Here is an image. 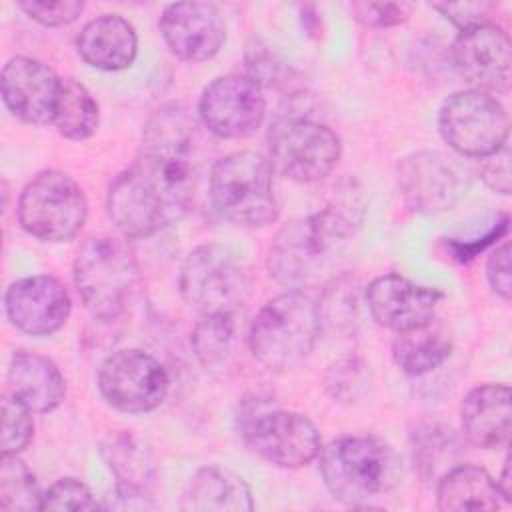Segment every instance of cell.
Here are the masks:
<instances>
[{
    "mask_svg": "<svg viewBox=\"0 0 512 512\" xmlns=\"http://www.w3.org/2000/svg\"><path fill=\"white\" fill-rule=\"evenodd\" d=\"M320 328L318 304L302 290H288L268 300L254 316L248 346L262 366L284 372L310 356Z\"/></svg>",
    "mask_w": 512,
    "mask_h": 512,
    "instance_id": "4",
    "label": "cell"
},
{
    "mask_svg": "<svg viewBox=\"0 0 512 512\" xmlns=\"http://www.w3.org/2000/svg\"><path fill=\"white\" fill-rule=\"evenodd\" d=\"M168 386L164 366L138 348L116 350L98 368V390L120 412L142 414L158 408L168 394Z\"/></svg>",
    "mask_w": 512,
    "mask_h": 512,
    "instance_id": "13",
    "label": "cell"
},
{
    "mask_svg": "<svg viewBox=\"0 0 512 512\" xmlns=\"http://www.w3.org/2000/svg\"><path fill=\"white\" fill-rule=\"evenodd\" d=\"M178 284L182 298L202 314H236L250 288L238 254L214 242L190 250Z\"/></svg>",
    "mask_w": 512,
    "mask_h": 512,
    "instance_id": "9",
    "label": "cell"
},
{
    "mask_svg": "<svg viewBox=\"0 0 512 512\" xmlns=\"http://www.w3.org/2000/svg\"><path fill=\"white\" fill-rule=\"evenodd\" d=\"M100 504L94 500L90 488L72 476L58 478L42 494V510H96Z\"/></svg>",
    "mask_w": 512,
    "mask_h": 512,
    "instance_id": "32",
    "label": "cell"
},
{
    "mask_svg": "<svg viewBox=\"0 0 512 512\" xmlns=\"http://www.w3.org/2000/svg\"><path fill=\"white\" fill-rule=\"evenodd\" d=\"M266 156L242 150L220 158L210 172V200L232 224L260 228L276 222L278 200Z\"/></svg>",
    "mask_w": 512,
    "mask_h": 512,
    "instance_id": "6",
    "label": "cell"
},
{
    "mask_svg": "<svg viewBox=\"0 0 512 512\" xmlns=\"http://www.w3.org/2000/svg\"><path fill=\"white\" fill-rule=\"evenodd\" d=\"M192 352L206 370L222 368L234 344V314H202L190 336Z\"/></svg>",
    "mask_w": 512,
    "mask_h": 512,
    "instance_id": "28",
    "label": "cell"
},
{
    "mask_svg": "<svg viewBox=\"0 0 512 512\" xmlns=\"http://www.w3.org/2000/svg\"><path fill=\"white\" fill-rule=\"evenodd\" d=\"M414 464L424 476H442L456 466L458 444L452 430L440 424L420 426L412 436Z\"/></svg>",
    "mask_w": 512,
    "mask_h": 512,
    "instance_id": "30",
    "label": "cell"
},
{
    "mask_svg": "<svg viewBox=\"0 0 512 512\" xmlns=\"http://www.w3.org/2000/svg\"><path fill=\"white\" fill-rule=\"evenodd\" d=\"M350 10L358 22L370 28H392L410 16V6L404 2H356Z\"/></svg>",
    "mask_w": 512,
    "mask_h": 512,
    "instance_id": "35",
    "label": "cell"
},
{
    "mask_svg": "<svg viewBox=\"0 0 512 512\" xmlns=\"http://www.w3.org/2000/svg\"><path fill=\"white\" fill-rule=\"evenodd\" d=\"M202 124L220 138H246L254 134L266 114L262 88L246 74L214 78L200 96Z\"/></svg>",
    "mask_w": 512,
    "mask_h": 512,
    "instance_id": "14",
    "label": "cell"
},
{
    "mask_svg": "<svg viewBox=\"0 0 512 512\" xmlns=\"http://www.w3.org/2000/svg\"><path fill=\"white\" fill-rule=\"evenodd\" d=\"M32 414V410L10 394L2 400V454H18L30 444L34 436Z\"/></svg>",
    "mask_w": 512,
    "mask_h": 512,
    "instance_id": "31",
    "label": "cell"
},
{
    "mask_svg": "<svg viewBox=\"0 0 512 512\" xmlns=\"http://www.w3.org/2000/svg\"><path fill=\"white\" fill-rule=\"evenodd\" d=\"M404 204L420 214H438L456 206L470 188V170L438 150L404 156L396 172Z\"/></svg>",
    "mask_w": 512,
    "mask_h": 512,
    "instance_id": "12",
    "label": "cell"
},
{
    "mask_svg": "<svg viewBox=\"0 0 512 512\" xmlns=\"http://www.w3.org/2000/svg\"><path fill=\"white\" fill-rule=\"evenodd\" d=\"M480 176L484 184L494 190L496 194L508 196L512 190V176H510V148L504 144L490 156L482 158V168Z\"/></svg>",
    "mask_w": 512,
    "mask_h": 512,
    "instance_id": "37",
    "label": "cell"
},
{
    "mask_svg": "<svg viewBox=\"0 0 512 512\" xmlns=\"http://www.w3.org/2000/svg\"><path fill=\"white\" fill-rule=\"evenodd\" d=\"M362 218L364 202L350 188L326 208L288 222L270 244V276L290 290L320 284L336 268L338 256L344 252Z\"/></svg>",
    "mask_w": 512,
    "mask_h": 512,
    "instance_id": "2",
    "label": "cell"
},
{
    "mask_svg": "<svg viewBox=\"0 0 512 512\" xmlns=\"http://www.w3.org/2000/svg\"><path fill=\"white\" fill-rule=\"evenodd\" d=\"M452 60L460 76L472 88L492 96L506 94L510 90V38L494 22L460 30L452 46Z\"/></svg>",
    "mask_w": 512,
    "mask_h": 512,
    "instance_id": "15",
    "label": "cell"
},
{
    "mask_svg": "<svg viewBox=\"0 0 512 512\" xmlns=\"http://www.w3.org/2000/svg\"><path fill=\"white\" fill-rule=\"evenodd\" d=\"M512 420L510 388L482 384L466 394L460 406V424L466 440L484 450L508 446Z\"/></svg>",
    "mask_w": 512,
    "mask_h": 512,
    "instance_id": "21",
    "label": "cell"
},
{
    "mask_svg": "<svg viewBox=\"0 0 512 512\" xmlns=\"http://www.w3.org/2000/svg\"><path fill=\"white\" fill-rule=\"evenodd\" d=\"M438 508L444 512L496 510L504 496L496 480L478 466L456 464L438 478Z\"/></svg>",
    "mask_w": 512,
    "mask_h": 512,
    "instance_id": "25",
    "label": "cell"
},
{
    "mask_svg": "<svg viewBox=\"0 0 512 512\" xmlns=\"http://www.w3.org/2000/svg\"><path fill=\"white\" fill-rule=\"evenodd\" d=\"M76 50L88 66L116 72L134 62L138 36L134 26L120 14H102L82 26L76 38Z\"/></svg>",
    "mask_w": 512,
    "mask_h": 512,
    "instance_id": "22",
    "label": "cell"
},
{
    "mask_svg": "<svg viewBox=\"0 0 512 512\" xmlns=\"http://www.w3.org/2000/svg\"><path fill=\"white\" fill-rule=\"evenodd\" d=\"M62 78L30 56L10 58L0 74V90L6 108L28 124H48L54 120Z\"/></svg>",
    "mask_w": 512,
    "mask_h": 512,
    "instance_id": "19",
    "label": "cell"
},
{
    "mask_svg": "<svg viewBox=\"0 0 512 512\" xmlns=\"http://www.w3.org/2000/svg\"><path fill=\"white\" fill-rule=\"evenodd\" d=\"M444 142L468 158H486L508 144L510 120L496 96L468 88L448 96L438 112Z\"/></svg>",
    "mask_w": 512,
    "mask_h": 512,
    "instance_id": "11",
    "label": "cell"
},
{
    "mask_svg": "<svg viewBox=\"0 0 512 512\" xmlns=\"http://www.w3.org/2000/svg\"><path fill=\"white\" fill-rule=\"evenodd\" d=\"M0 508L8 512L42 510L36 476L18 454H2L0 460Z\"/></svg>",
    "mask_w": 512,
    "mask_h": 512,
    "instance_id": "29",
    "label": "cell"
},
{
    "mask_svg": "<svg viewBox=\"0 0 512 512\" xmlns=\"http://www.w3.org/2000/svg\"><path fill=\"white\" fill-rule=\"evenodd\" d=\"M342 154L340 136L326 124L302 116H284L270 126L268 162L278 174L312 184L324 180Z\"/></svg>",
    "mask_w": 512,
    "mask_h": 512,
    "instance_id": "10",
    "label": "cell"
},
{
    "mask_svg": "<svg viewBox=\"0 0 512 512\" xmlns=\"http://www.w3.org/2000/svg\"><path fill=\"white\" fill-rule=\"evenodd\" d=\"M438 12H442L452 24H456L460 30L486 24L488 18V4L484 2H464V4H434Z\"/></svg>",
    "mask_w": 512,
    "mask_h": 512,
    "instance_id": "38",
    "label": "cell"
},
{
    "mask_svg": "<svg viewBox=\"0 0 512 512\" xmlns=\"http://www.w3.org/2000/svg\"><path fill=\"white\" fill-rule=\"evenodd\" d=\"M18 8L44 26H66L78 20L84 2L78 0H22Z\"/></svg>",
    "mask_w": 512,
    "mask_h": 512,
    "instance_id": "34",
    "label": "cell"
},
{
    "mask_svg": "<svg viewBox=\"0 0 512 512\" xmlns=\"http://www.w3.org/2000/svg\"><path fill=\"white\" fill-rule=\"evenodd\" d=\"M102 456L116 478L114 500L102 508H154L150 494L156 478V462L150 448L132 434H116L102 446Z\"/></svg>",
    "mask_w": 512,
    "mask_h": 512,
    "instance_id": "20",
    "label": "cell"
},
{
    "mask_svg": "<svg viewBox=\"0 0 512 512\" xmlns=\"http://www.w3.org/2000/svg\"><path fill=\"white\" fill-rule=\"evenodd\" d=\"M16 214L30 236L42 242H68L82 230L88 202L70 174L42 170L22 188Z\"/></svg>",
    "mask_w": 512,
    "mask_h": 512,
    "instance_id": "7",
    "label": "cell"
},
{
    "mask_svg": "<svg viewBox=\"0 0 512 512\" xmlns=\"http://www.w3.org/2000/svg\"><path fill=\"white\" fill-rule=\"evenodd\" d=\"M444 294L436 288L416 284L398 274H384L366 288L370 316L382 328L396 334L420 330L432 324Z\"/></svg>",
    "mask_w": 512,
    "mask_h": 512,
    "instance_id": "16",
    "label": "cell"
},
{
    "mask_svg": "<svg viewBox=\"0 0 512 512\" xmlns=\"http://www.w3.org/2000/svg\"><path fill=\"white\" fill-rule=\"evenodd\" d=\"M72 274L84 308L104 322L124 314L140 282L132 248L110 236L86 240L76 252Z\"/></svg>",
    "mask_w": 512,
    "mask_h": 512,
    "instance_id": "5",
    "label": "cell"
},
{
    "mask_svg": "<svg viewBox=\"0 0 512 512\" xmlns=\"http://www.w3.org/2000/svg\"><path fill=\"white\" fill-rule=\"evenodd\" d=\"M248 78L254 80L260 88H280L288 86L292 80V70L284 64L274 52L266 46H254L246 54Z\"/></svg>",
    "mask_w": 512,
    "mask_h": 512,
    "instance_id": "33",
    "label": "cell"
},
{
    "mask_svg": "<svg viewBox=\"0 0 512 512\" xmlns=\"http://www.w3.org/2000/svg\"><path fill=\"white\" fill-rule=\"evenodd\" d=\"M240 434L252 452L280 468L306 466L322 450L320 432L308 416L258 398L240 410Z\"/></svg>",
    "mask_w": 512,
    "mask_h": 512,
    "instance_id": "8",
    "label": "cell"
},
{
    "mask_svg": "<svg viewBox=\"0 0 512 512\" xmlns=\"http://www.w3.org/2000/svg\"><path fill=\"white\" fill-rule=\"evenodd\" d=\"M10 396L36 414L58 408L66 396V380L60 368L36 352H14L8 366Z\"/></svg>",
    "mask_w": 512,
    "mask_h": 512,
    "instance_id": "23",
    "label": "cell"
},
{
    "mask_svg": "<svg viewBox=\"0 0 512 512\" xmlns=\"http://www.w3.org/2000/svg\"><path fill=\"white\" fill-rule=\"evenodd\" d=\"M196 122L180 104H164L142 128L138 158L108 186L106 208L126 238H146L178 222L194 198Z\"/></svg>",
    "mask_w": 512,
    "mask_h": 512,
    "instance_id": "1",
    "label": "cell"
},
{
    "mask_svg": "<svg viewBox=\"0 0 512 512\" xmlns=\"http://www.w3.org/2000/svg\"><path fill=\"white\" fill-rule=\"evenodd\" d=\"M318 458L326 488L348 506L368 504L402 478L400 456L376 436H340L326 444Z\"/></svg>",
    "mask_w": 512,
    "mask_h": 512,
    "instance_id": "3",
    "label": "cell"
},
{
    "mask_svg": "<svg viewBox=\"0 0 512 512\" xmlns=\"http://www.w3.org/2000/svg\"><path fill=\"white\" fill-rule=\"evenodd\" d=\"M4 308L8 320L20 332L30 336H50L66 324L72 302L58 278L34 274L8 286Z\"/></svg>",
    "mask_w": 512,
    "mask_h": 512,
    "instance_id": "17",
    "label": "cell"
},
{
    "mask_svg": "<svg viewBox=\"0 0 512 512\" xmlns=\"http://www.w3.org/2000/svg\"><path fill=\"white\" fill-rule=\"evenodd\" d=\"M182 508L190 512H248L254 502L242 476L222 466H204L190 478Z\"/></svg>",
    "mask_w": 512,
    "mask_h": 512,
    "instance_id": "24",
    "label": "cell"
},
{
    "mask_svg": "<svg viewBox=\"0 0 512 512\" xmlns=\"http://www.w3.org/2000/svg\"><path fill=\"white\" fill-rule=\"evenodd\" d=\"M160 32L170 52L184 62L214 58L226 40L224 18L210 2L168 4L160 16Z\"/></svg>",
    "mask_w": 512,
    "mask_h": 512,
    "instance_id": "18",
    "label": "cell"
},
{
    "mask_svg": "<svg viewBox=\"0 0 512 512\" xmlns=\"http://www.w3.org/2000/svg\"><path fill=\"white\" fill-rule=\"evenodd\" d=\"M452 352V344L428 326L398 334L392 344V358L396 366L408 376H424L442 366Z\"/></svg>",
    "mask_w": 512,
    "mask_h": 512,
    "instance_id": "27",
    "label": "cell"
},
{
    "mask_svg": "<svg viewBox=\"0 0 512 512\" xmlns=\"http://www.w3.org/2000/svg\"><path fill=\"white\" fill-rule=\"evenodd\" d=\"M100 122V112L90 90L74 78H64L52 124L68 140L90 138Z\"/></svg>",
    "mask_w": 512,
    "mask_h": 512,
    "instance_id": "26",
    "label": "cell"
},
{
    "mask_svg": "<svg viewBox=\"0 0 512 512\" xmlns=\"http://www.w3.org/2000/svg\"><path fill=\"white\" fill-rule=\"evenodd\" d=\"M486 278L490 288L508 302L512 294V250L508 240L490 252L486 262Z\"/></svg>",
    "mask_w": 512,
    "mask_h": 512,
    "instance_id": "36",
    "label": "cell"
}]
</instances>
